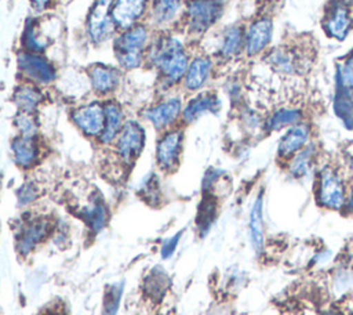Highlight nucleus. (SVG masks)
<instances>
[{
    "mask_svg": "<svg viewBox=\"0 0 353 315\" xmlns=\"http://www.w3.org/2000/svg\"><path fill=\"white\" fill-rule=\"evenodd\" d=\"M319 199L328 209H341L345 202L343 184L339 175L330 167H325L320 174Z\"/></svg>",
    "mask_w": 353,
    "mask_h": 315,
    "instance_id": "17",
    "label": "nucleus"
},
{
    "mask_svg": "<svg viewBox=\"0 0 353 315\" xmlns=\"http://www.w3.org/2000/svg\"><path fill=\"white\" fill-rule=\"evenodd\" d=\"M29 1H30L32 8L36 12H44L52 7L55 0H29Z\"/></svg>",
    "mask_w": 353,
    "mask_h": 315,
    "instance_id": "38",
    "label": "nucleus"
},
{
    "mask_svg": "<svg viewBox=\"0 0 353 315\" xmlns=\"http://www.w3.org/2000/svg\"><path fill=\"white\" fill-rule=\"evenodd\" d=\"M183 4L181 0H152L146 22L153 32L176 30L181 25Z\"/></svg>",
    "mask_w": 353,
    "mask_h": 315,
    "instance_id": "10",
    "label": "nucleus"
},
{
    "mask_svg": "<svg viewBox=\"0 0 353 315\" xmlns=\"http://www.w3.org/2000/svg\"><path fill=\"white\" fill-rule=\"evenodd\" d=\"M347 65H350V66H353V51L349 54V57L346 58V61H345Z\"/></svg>",
    "mask_w": 353,
    "mask_h": 315,
    "instance_id": "40",
    "label": "nucleus"
},
{
    "mask_svg": "<svg viewBox=\"0 0 353 315\" xmlns=\"http://www.w3.org/2000/svg\"><path fill=\"white\" fill-rule=\"evenodd\" d=\"M302 117V113L299 109L295 108H281L276 111L268 120V128L269 130H280L283 127L294 126L299 122Z\"/></svg>",
    "mask_w": 353,
    "mask_h": 315,
    "instance_id": "30",
    "label": "nucleus"
},
{
    "mask_svg": "<svg viewBox=\"0 0 353 315\" xmlns=\"http://www.w3.org/2000/svg\"><path fill=\"white\" fill-rule=\"evenodd\" d=\"M215 218V202L211 198H204L199 207L197 227L201 235H205Z\"/></svg>",
    "mask_w": 353,
    "mask_h": 315,
    "instance_id": "33",
    "label": "nucleus"
},
{
    "mask_svg": "<svg viewBox=\"0 0 353 315\" xmlns=\"http://www.w3.org/2000/svg\"><path fill=\"white\" fill-rule=\"evenodd\" d=\"M222 12L221 0H186L179 28L190 36H201L216 23Z\"/></svg>",
    "mask_w": 353,
    "mask_h": 315,
    "instance_id": "3",
    "label": "nucleus"
},
{
    "mask_svg": "<svg viewBox=\"0 0 353 315\" xmlns=\"http://www.w3.org/2000/svg\"><path fill=\"white\" fill-rule=\"evenodd\" d=\"M80 216L85 225L94 232H101L108 222V207L99 195H92L91 199L81 207Z\"/></svg>",
    "mask_w": 353,
    "mask_h": 315,
    "instance_id": "23",
    "label": "nucleus"
},
{
    "mask_svg": "<svg viewBox=\"0 0 353 315\" xmlns=\"http://www.w3.org/2000/svg\"><path fill=\"white\" fill-rule=\"evenodd\" d=\"M154 36L148 22H141L125 30L117 32L113 39V52L117 66L131 72L146 65V51Z\"/></svg>",
    "mask_w": 353,
    "mask_h": 315,
    "instance_id": "2",
    "label": "nucleus"
},
{
    "mask_svg": "<svg viewBox=\"0 0 353 315\" xmlns=\"http://www.w3.org/2000/svg\"><path fill=\"white\" fill-rule=\"evenodd\" d=\"M10 148L15 164L22 170H30L40 162L41 146L37 137L17 135Z\"/></svg>",
    "mask_w": 353,
    "mask_h": 315,
    "instance_id": "19",
    "label": "nucleus"
},
{
    "mask_svg": "<svg viewBox=\"0 0 353 315\" xmlns=\"http://www.w3.org/2000/svg\"><path fill=\"white\" fill-rule=\"evenodd\" d=\"M113 0H94L84 25V32L88 43L92 46H102L113 41L117 35V28L112 17Z\"/></svg>",
    "mask_w": 353,
    "mask_h": 315,
    "instance_id": "4",
    "label": "nucleus"
},
{
    "mask_svg": "<svg viewBox=\"0 0 353 315\" xmlns=\"http://www.w3.org/2000/svg\"><path fill=\"white\" fill-rule=\"evenodd\" d=\"M181 236H182V231L176 232L175 235L167 238V239L163 242V245H161V247H160V257H161L163 260H168L170 257H172V254H174L175 250H176V246H178V243H179Z\"/></svg>",
    "mask_w": 353,
    "mask_h": 315,
    "instance_id": "37",
    "label": "nucleus"
},
{
    "mask_svg": "<svg viewBox=\"0 0 353 315\" xmlns=\"http://www.w3.org/2000/svg\"><path fill=\"white\" fill-rule=\"evenodd\" d=\"M139 193L150 204L160 200V184H159V178L154 173H152L150 175L148 174V177L142 181Z\"/></svg>",
    "mask_w": 353,
    "mask_h": 315,
    "instance_id": "34",
    "label": "nucleus"
},
{
    "mask_svg": "<svg viewBox=\"0 0 353 315\" xmlns=\"http://www.w3.org/2000/svg\"><path fill=\"white\" fill-rule=\"evenodd\" d=\"M310 163H312V149L307 148L295 156V159L291 163V173L295 177H302L309 171Z\"/></svg>",
    "mask_w": 353,
    "mask_h": 315,
    "instance_id": "36",
    "label": "nucleus"
},
{
    "mask_svg": "<svg viewBox=\"0 0 353 315\" xmlns=\"http://www.w3.org/2000/svg\"><path fill=\"white\" fill-rule=\"evenodd\" d=\"M46 101V93L41 86L21 80L12 91V102L18 112L36 113Z\"/></svg>",
    "mask_w": 353,
    "mask_h": 315,
    "instance_id": "20",
    "label": "nucleus"
},
{
    "mask_svg": "<svg viewBox=\"0 0 353 315\" xmlns=\"http://www.w3.org/2000/svg\"><path fill=\"white\" fill-rule=\"evenodd\" d=\"M334 108L339 119L345 123L346 127L353 128V95L352 90L342 86L336 87Z\"/></svg>",
    "mask_w": 353,
    "mask_h": 315,
    "instance_id": "27",
    "label": "nucleus"
},
{
    "mask_svg": "<svg viewBox=\"0 0 353 315\" xmlns=\"http://www.w3.org/2000/svg\"><path fill=\"white\" fill-rule=\"evenodd\" d=\"M324 315H332V314H330V312H328V314H324Z\"/></svg>",
    "mask_w": 353,
    "mask_h": 315,
    "instance_id": "42",
    "label": "nucleus"
},
{
    "mask_svg": "<svg viewBox=\"0 0 353 315\" xmlns=\"http://www.w3.org/2000/svg\"><path fill=\"white\" fill-rule=\"evenodd\" d=\"M167 287H168V276L161 267L153 268L148 274V276L143 282L145 292L150 297H156V298H160V296H163L165 293Z\"/></svg>",
    "mask_w": 353,
    "mask_h": 315,
    "instance_id": "29",
    "label": "nucleus"
},
{
    "mask_svg": "<svg viewBox=\"0 0 353 315\" xmlns=\"http://www.w3.org/2000/svg\"><path fill=\"white\" fill-rule=\"evenodd\" d=\"M85 73L91 91L102 98H110L123 82V70L117 65L95 62L85 69Z\"/></svg>",
    "mask_w": 353,
    "mask_h": 315,
    "instance_id": "13",
    "label": "nucleus"
},
{
    "mask_svg": "<svg viewBox=\"0 0 353 315\" xmlns=\"http://www.w3.org/2000/svg\"><path fill=\"white\" fill-rule=\"evenodd\" d=\"M52 224L47 217H32L26 218L17 231L15 249L26 257L29 256L51 232Z\"/></svg>",
    "mask_w": 353,
    "mask_h": 315,
    "instance_id": "11",
    "label": "nucleus"
},
{
    "mask_svg": "<svg viewBox=\"0 0 353 315\" xmlns=\"http://www.w3.org/2000/svg\"><path fill=\"white\" fill-rule=\"evenodd\" d=\"M250 235L254 249L259 253L263 249V227H262V196L259 195L250 214Z\"/></svg>",
    "mask_w": 353,
    "mask_h": 315,
    "instance_id": "28",
    "label": "nucleus"
},
{
    "mask_svg": "<svg viewBox=\"0 0 353 315\" xmlns=\"http://www.w3.org/2000/svg\"><path fill=\"white\" fill-rule=\"evenodd\" d=\"M190 58L186 43L175 30L154 32L146 51V65L156 72L160 87L167 91L182 83Z\"/></svg>",
    "mask_w": 353,
    "mask_h": 315,
    "instance_id": "1",
    "label": "nucleus"
},
{
    "mask_svg": "<svg viewBox=\"0 0 353 315\" xmlns=\"http://www.w3.org/2000/svg\"><path fill=\"white\" fill-rule=\"evenodd\" d=\"M221 108V101L215 93L203 91L193 95L182 109L181 123L192 124L207 113H215Z\"/></svg>",
    "mask_w": 353,
    "mask_h": 315,
    "instance_id": "18",
    "label": "nucleus"
},
{
    "mask_svg": "<svg viewBox=\"0 0 353 315\" xmlns=\"http://www.w3.org/2000/svg\"><path fill=\"white\" fill-rule=\"evenodd\" d=\"M244 36L245 33L240 26L228 28L222 35L218 54L226 59L236 57L244 47Z\"/></svg>",
    "mask_w": 353,
    "mask_h": 315,
    "instance_id": "25",
    "label": "nucleus"
},
{
    "mask_svg": "<svg viewBox=\"0 0 353 315\" xmlns=\"http://www.w3.org/2000/svg\"><path fill=\"white\" fill-rule=\"evenodd\" d=\"M335 3H339V4H343V6H350L353 3V0H332Z\"/></svg>",
    "mask_w": 353,
    "mask_h": 315,
    "instance_id": "39",
    "label": "nucleus"
},
{
    "mask_svg": "<svg viewBox=\"0 0 353 315\" xmlns=\"http://www.w3.org/2000/svg\"><path fill=\"white\" fill-rule=\"evenodd\" d=\"M103 108H105V124L97 141L102 145H113L127 119L124 116V109L121 104L113 97L103 99Z\"/></svg>",
    "mask_w": 353,
    "mask_h": 315,
    "instance_id": "16",
    "label": "nucleus"
},
{
    "mask_svg": "<svg viewBox=\"0 0 353 315\" xmlns=\"http://www.w3.org/2000/svg\"><path fill=\"white\" fill-rule=\"evenodd\" d=\"M353 26V15L349 10V6H343L332 1L331 8L327 11L324 18L325 32L338 40H342L347 36L349 30Z\"/></svg>",
    "mask_w": 353,
    "mask_h": 315,
    "instance_id": "21",
    "label": "nucleus"
},
{
    "mask_svg": "<svg viewBox=\"0 0 353 315\" xmlns=\"http://www.w3.org/2000/svg\"><path fill=\"white\" fill-rule=\"evenodd\" d=\"M146 141L143 126L135 119H127L114 141L116 156L124 167H131L141 156Z\"/></svg>",
    "mask_w": 353,
    "mask_h": 315,
    "instance_id": "6",
    "label": "nucleus"
},
{
    "mask_svg": "<svg viewBox=\"0 0 353 315\" xmlns=\"http://www.w3.org/2000/svg\"><path fill=\"white\" fill-rule=\"evenodd\" d=\"M14 126L18 131V135L23 137H37L39 134V122L34 113L17 112L14 117Z\"/></svg>",
    "mask_w": 353,
    "mask_h": 315,
    "instance_id": "32",
    "label": "nucleus"
},
{
    "mask_svg": "<svg viewBox=\"0 0 353 315\" xmlns=\"http://www.w3.org/2000/svg\"><path fill=\"white\" fill-rule=\"evenodd\" d=\"M266 61L277 72L288 73V75L296 72L298 64H299L296 54L285 47H279V48H274L273 51H270Z\"/></svg>",
    "mask_w": 353,
    "mask_h": 315,
    "instance_id": "26",
    "label": "nucleus"
},
{
    "mask_svg": "<svg viewBox=\"0 0 353 315\" xmlns=\"http://www.w3.org/2000/svg\"><path fill=\"white\" fill-rule=\"evenodd\" d=\"M19 79L41 87L57 83L59 73L55 64L46 55L19 50L17 54Z\"/></svg>",
    "mask_w": 353,
    "mask_h": 315,
    "instance_id": "5",
    "label": "nucleus"
},
{
    "mask_svg": "<svg viewBox=\"0 0 353 315\" xmlns=\"http://www.w3.org/2000/svg\"><path fill=\"white\" fill-rule=\"evenodd\" d=\"M182 109L183 102L179 95H167L145 108L142 116L157 131L163 133L165 130L176 127V123L181 122Z\"/></svg>",
    "mask_w": 353,
    "mask_h": 315,
    "instance_id": "7",
    "label": "nucleus"
},
{
    "mask_svg": "<svg viewBox=\"0 0 353 315\" xmlns=\"http://www.w3.org/2000/svg\"><path fill=\"white\" fill-rule=\"evenodd\" d=\"M55 315H58V314H55Z\"/></svg>",
    "mask_w": 353,
    "mask_h": 315,
    "instance_id": "43",
    "label": "nucleus"
},
{
    "mask_svg": "<svg viewBox=\"0 0 353 315\" xmlns=\"http://www.w3.org/2000/svg\"><path fill=\"white\" fill-rule=\"evenodd\" d=\"M309 138V127L306 124H294L281 138L279 144V155L281 158H290L301 151Z\"/></svg>",
    "mask_w": 353,
    "mask_h": 315,
    "instance_id": "24",
    "label": "nucleus"
},
{
    "mask_svg": "<svg viewBox=\"0 0 353 315\" xmlns=\"http://www.w3.org/2000/svg\"><path fill=\"white\" fill-rule=\"evenodd\" d=\"M70 120L84 137L98 140L105 124L103 101H87L74 106L70 112Z\"/></svg>",
    "mask_w": 353,
    "mask_h": 315,
    "instance_id": "9",
    "label": "nucleus"
},
{
    "mask_svg": "<svg viewBox=\"0 0 353 315\" xmlns=\"http://www.w3.org/2000/svg\"><path fill=\"white\" fill-rule=\"evenodd\" d=\"M123 289H124L123 282H116V283L108 286V289L105 290V294H103L102 315H116L117 314L120 300L123 296Z\"/></svg>",
    "mask_w": 353,
    "mask_h": 315,
    "instance_id": "31",
    "label": "nucleus"
},
{
    "mask_svg": "<svg viewBox=\"0 0 353 315\" xmlns=\"http://www.w3.org/2000/svg\"><path fill=\"white\" fill-rule=\"evenodd\" d=\"M150 0H113L112 17L117 30L146 22Z\"/></svg>",
    "mask_w": 353,
    "mask_h": 315,
    "instance_id": "14",
    "label": "nucleus"
},
{
    "mask_svg": "<svg viewBox=\"0 0 353 315\" xmlns=\"http://www.w3.org/2000/svg\"><path fill=\"white\" fill-rule=\"evenodd\" d=\"M214 61L210 55L197 54L190 58L181 86L188 93H199L212 76Z\"/></svg>",
    "mask_w": 353,
    "mask_h": 315,
    "instance_id": "15",
    "label": "nucleus"
},
{
    "mask_svg": "<svg viewBox=\"0 0 353 315\" xmlns=\"http://www.w3.org/2000/svg\"><path fill=\"white\" fill-rule=\"evenodd\" d=\"M347 206L353 210V191H352V193H350V196H349V200H347Z\"/></svg>",
    "mask_w": 353,
    "mask_h": 315,
    "instance_id": "41",
    "label": "nucleus"
},
{
    "mask_svg": "<svg viewBox=\"0 0 353 315\" xmlns=\"http://www.w3.org/2000/svg\"><path fill=\"white\" fill-rule=\"evenodd\" d=\"M40 195V188L34 181H25L19 185V188L15 192L17 202L19 206H29L32 204Z\"/></svg>",
    "mask_w": 353,
    "mask_h": 315,
    "instance_id": "35",
    "label": "nucleus"
},
{
    "mask_svg": "<svg viewBox=\"0 0 353 315\" xmlns=\"http://www.w3.org/2000/svg\"><path fill=\"white\" fill-rule=\"evenodd\" d=\"M54 26L55 25H50V21H41L40 17H29L23 25L21 35V50L46 54V51L55 39V32H50L57 30Z\"/></svg>",
    "mask_w": 353,
    "mask_h": 315,
    "instance_id": "12",
    "label": "nucleus"
},
{
    "mask_svg": "<svg viewBox=\"0 0 353 315\" xmlns=\"http://www.w3.org/2000/svg\"><path fill=\"white\" fill-rule=\"evenodd\" d=\"M183 149V130L172 127L161 133L157 140L154 159L157 167L164 173H172L181 163Z\"/></svg>",
    "mask_w": 353,
    "mask_h": 315,
    "instance_id": "8",
    "label": "nucleus"
},
{
    "mask_svg": "<svg viewBox=\"0 0 353 315\" xmlns=\"http://www.w3.org/2000/svg\"><path fill=\"white\" fill-rule=\"evenodd\" d=\"M273 32V23L270 18H259L254 21L245 32L244 36V48L248 55H256L265 50L270 43Z\"/></svg>",
    "mask_w": 353,
    "mask_h": 315,
    "instance_id": "22",
    "label": "nucleus"
}]
</instances>
